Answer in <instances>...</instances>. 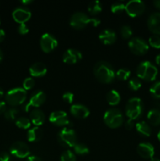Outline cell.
<instances>
[{
    "instance_id": "484cf974",
    "label": "cell",
    "mask_w": 160,
    "mask_h": 161,
    "mask_svg": "<svg viewBox=\"0 0 160 161\" xmlns=\"http://www.w3.org/2000/svg\"><path fill=\"white\" fill-rule=\"evenodd\" d=\"M102 10V4L99 1L91 2L88 6V11L93 15H97L100 14Z\"/></svg>"
},
{
    "instance_id": "4316f807",
    "label": "cell",
    "mask_w": 160,
    "mask_h": 161,
    "mask_svg": "<svg viewBox=\"0 0 160 161\" xmlns=\"http://www.w3.org/2000/svg\"><path fill=\"white\" fill-rule=\"evenodd\" d=\"M73 148L75 153L78 155H86L89 152V148L83 143H76Z\"/></svg>"
},
{
    "instance_id": "7bdbcfd3",
    "label": "cell",
    "mask_w": 160,
    "mask_h": 161,
    "mask_svg": "<svg viewBox=\"0 0 160 161\" xmlns=\"http://www.w3.org/2000/svg\"><path fill=\"white\" fill-rule=\"evenodd\" d=\"M26 161H42V160L36 156H30L28 157Z\"/></svg>"
},
{
    "instance_id": "ab89813d",
    "label": "cell",
    "mask_w": 160,
    "mask_h": 161,
    "mask_svg": "<svg viewBox=\"0 0 160 161\" xmlns=\"http://www.w3.org/2000/svg\"><path fill=\"white\" fill-rule=\"evenodd\" d=\"M133 126H134V120H133V119H129L125 124V127L129 130H132L133 127Z\"/></svg>"
},
{
    "instance_id": "f907efd6",
    "label": "cell",
    "mask_w": 160,
    "mask_h": 161,
    "mask_svg": "<svg viewBox=\"0 0 160 161\" xmlns=\"http://www.w3.org/2000/svg\"><path fill=\"white\" fill-rule=\"evenodd\" d=\"M3 60V53H2V51L0 50V61Z\"/></svg>"
},
{
    "instance_id": "7a4b0ae2",
    "label": "cell",
    "mask_w": 160,
    "mask_h": 161,
    "mask_svg": "<svg viewBox=\"0 0 160 161\" xmlns=\"http://www.w3.org/2000/svg\"><path fill=\"white\" fill-rule=\"evenodd\" d=\"M158 74V69L150 61H143L136 69V75L138 78L145 81H153Z\"/></svg>"
},
{
    "instance_id": "1f68e13d",
    "label": "cell",
    "mask_w": 160,
    "mask_h": 161,
    "mask_svg": "<svg viewBox=\"0 0 160 161\" xmlns=\"http://www.w3.org/2000/svg\"><path fill=\"white\" fill-rule=\"evenodd\" d=\"M128 86L132 91H137L141 87V82L138 78L133 77L128 82Z\"/></svg>"
},
{
    "instance_id": "603a6c76",
    "label": "cell",
    "mask_w": 160,
    "mask_h": 161,
    "mask_svg": "<svg viewBox=\"0 0 160 161\" xmlns=\"http://www.w3.org/2000/svg\"><path fill=\"white\" fill-rule=\"evenodd\" d=\"M147 120L149 124L153 126L160 125V110L152 109L147 113Z\"/></svg>"
},
{
    "instance_id": "681fc988",
    "label": "cell",
    "mask_w": 160,
    "mask_h": 161,
    "mask_svg": "<svg viewBox=\"0 0 160 161\" xmlns=\"http://www.w3.org/2000/svg\"><path fill=\"white\" fill-rule=\"evenodd\" d=\"M150 161H160L158 158H155V157H152V159H150Z\"/></svg>"
},
{
    "instance_id": "44dd1931",
    "label": "cell",
    "mask_w": 160,
    "mask_h": 161,
    "mask_svg": "<svg viewBox=\"0 0 160 161\" xmlns=\"http://www.w3.org/2000/svg\"><path fill=\"white\" fill-rule=\"evenodd\" d=\"M45 114L40 109H35L32 110L30 113V119H31V123L34 124L35 127H39L43 124L44 121H45Z\"/></svg>"
},
{
    "instance_id": "2e32d148",
    "label": "cell",
    "mask_w": 160,
    "mask_h": 161,
    "mask_svg": "<svg viewBox=\"0 0 160 161\" xmlns=\"http://www.w3.org/2000/svg\"><path fill=\"white\" fill-rule=\"evenodd\" d=\"M138 154L144 159H152L155 153V149L153 146L148 142H142L137 146Z\"/></svg>"
},
{
    "instance_id": "e0dca14e",
    "label": "cell",
    "mask_w": 160,
    "mask_h": 161,
    "mask_svg": "<svg viewBox=\"0 0 160 161\" xmlns=\"http://www.w3.org/2000/svg\"><path fill=\"white\" fill-rule=\"evenodd\" d=\"M82 59V53L75 49H68L63 54V61L67 64H75Z\"/></svg>"
},
{
    "instance_id": "836d02e7",
    "label": "cell",
    "mask_w": 160,
    "mask_h": 161,
    "mask_svg": "<svg viewBox=\"0 0 160 161\" xmlns=\"http://www.w3.org/2000/svg\"><path fill=\"white\" fill-rule=\"evenodd\" d=\"M150 93L155 98H160V82H156L151 86Z\"/></svg>"
},
{
    "instance_id": "f546056e",
    "label": "cell",
    "mask_w": 160,
    "mask_h": 161,
    "mask_svg": "<svg viewBox=\"0 0 160 161\" xmlns=\"http://www.w3.org/2000/svg\"><path fill=\"white\" fill-rule=\"evenodd\" d=\"M130 71L127 69H121L115 73V77H117L118 80H121V81H125V80H128L129 77L130 76Z\"/></svg>"
},
{
    "instance_id": "8d00e7d4",
    "label": "cell",
    "mask_w": 160,
    "mask_h": 161,
    "mask_svg": "<svg viewBox=\"0 0 160 161\" xmlns=\"http://www.w3.org/2000/svg\"><path fill=\"white\" fill-rule=\"evenodd\" d=\"M35 84V80L34 79L31 78V77H28L26 78L23 82V88L25 91H28V90H31V88L34 87Z\"/></svg>"
},
{
    "instance_id": "d6986e66",
    "label": "cell",
    "mask_w": 160,
    "mask_h": 161,
    "mask_svg": "<svg viewBox=\"0 0 160 161\" xmlns=\"http://www.w3.org/2000/svg\"><path fill=\"white\" fill-rule=\"evenodd\" d=\"M99 39L105 45H111L116 40V34L113 30L104 29L99 35Z\"/></svg>"
},
{
    "instance_id": "c3c4849f",
    "label": "cell",
    "mask_w": 160,
    "mask_h": 161,
    "mask_svg": "<svg viewBox=\"0 0 160 161\" xmlns=\"http://www.w3.org/2000/svg\"><path fill=\"white\" fill-rule=\"evenodd\" d=\"M3 95H4V91H3V90L0 87V98H1Z\"/></svg>"
},
{
    "instance_id": "d6a6232c",
    "label": "cell",
    "mask_w": 160,
    "mask_h": 161,
    "mask_svg": "<svg viewBox=\"0 0 160 161\" xmlns=\"http://www.w3.org/2000/svg\"><path fill=\"white\" fill-rule=\"evenodd\" d=\"M61 161H76V157L72 151L66 150L61 156Z\"/></svg>"
},
{
    "instance_id": "83f0119b",
    "label": "cell",
    "mask_w": 160,
    "mask_h": 161,
    "mask_svg": "<svg viewBox=\"0 0 160 161\" xmlns=\"http://www.w3.org/2000/svg\"><path fill=\"white\" fill-rule=\"evenodd\" d=\"M16 125H17V127L20 129H28L31 127V121L26 117H20L18 119H16L15 122Z\"/></svg>"
},
{
    "instance_id": "d4e9b609",
    "label": "cell",
    "mask_w": 160,
    "mask_h": 161,
    "mask_svg": "<svg viewBox=\"0 0 160 161\" xmlns=\"http://www.w3.org/2000/svg\"><path fill=\"white\" fill-rule=\"evenodd\" d=\"M106 99H107V102L110 105H118V104L120 102L121 100V97H120V94L118 91H115V90H111L107 94L106 96Z\"/></svg>"
},
{
    "instance_id": "e575fe53",
    "label": "cell",
    "mask_w": 160,
    "mask_h": 161,
    "mask_svg": "<svg viewBox=\"0 0 160 161\" xmlns=\"http://www.w3.org/2000/svg\"><path fill=\"white\" fill-rule=\"evenodd\" d=\"M132 34H133V31H132V29L130 27L127 26V25H124L121 28V36L123 39H130L132 36Z\"/></svg>"
},
{
    "instance_id": "d590c367",
    "label": "cell",
    "mask_w": 160,
    "mask_h": 161,
    "mask_svg": "<svg viewBox=\"0 0 160 161\" xmlns=\"http://www.w3.org/2000/svg\"><path fill=\"white\" fill-rule=\"evenodd\" d=\"M149 44L152 47L156 49H160V36L154 35L149 38Z\"/></svg>"
},
{
    "instance_id": "f35d334b",
    "label": "cell",
    "mask_w": 160,
    "mask_h": 161,
    "mask_svg": "<svg viewBox=\"0 0 160 161\" xmlns=\"http://www.w3.org/2000/svg\"><path fill=\"white\" fill-rule=\"evenodd\" d=\"M17 30H18V32L21 35H26L28 32V31H29L28 28L25 24H20L18 26Z\"/></svg>"
},
{
    "instance_id": "277c9868",
    "label": "cell",
    "mask_w": 160,
    "mask_h": 161,
    "mask_svg": "<svg viewBox=\"0 0 160 161\" xmlns=\"http://www.w3.org/2000/svg\"><path fill=\"white\" fill-rule=\"evenodd\" d=\"M143 113V102L139 97H132L128 101L125 106V113L129 119H138Z\"/></svg>"
},
{
    "instance_id": "5b68a950",
    "label": "cell",
    "mask_w": 160,
    "mask_h": 161,
    "mask_svg": "<svg viewBox=\"0 0 160 161\" xmlns=\"http://www.w3.org/2000/svg\"><path fill=\"white\" fill-rule=\"evenodd\" d=\"M27 97V92L24 88H13L6 94V102L11 106H17L24 102Z\"/></svg>"
},
{
    "instance_id": "7c38bea8",
    "label": "cell",
    "mask_w": 160,
    "mask_h": 161,
    "mask_svg": "<svg viewBox=\"0 0 160 161\" xmlns=\"http://www.w3.org/2000/svg\"><path fill=\"white\" fill-rule=\"evenodd\" d=\"M57 40L53 35L45 33L42 36L40 39V47L42 51L45 53H50L57 47Z\"/></svg>"
},
{
    "instance_id": "74e56055",
    "label": "cell",
    "mask_w": 160,
    "mask_h": 161,
    "mask_svg": "<svg viewBox=\"0 0 160 161\" xmlns=\"http://www.w3.org/2000/svg\"><path fill=\"white\" fill-rule=\"evenodd\" d=\"M63 100L68 104H72L74 100V94L72 92H65L63 94Z\"/></svg>"
},
{
    "instance_id": "f6af8a7d",
    "label": "cell",
    "mask_w": 160,
    "mask_h": 161,
    "mask_svg": "<svg viewBox=\"0 0 160 161\" xmlns=\"http://www.w3.org/2000/svg\"><path fill=\"white\" fill-rule=\"evenodd\" d=\"M153 5L155 6V8L160 9V0H156V1H154Z\"/></svg>"
},
{
    "instance_id": "30bf717a",
    "label": "cell",
    "mask_w": 160,
    "mask_h": 161,
    "mask_svg": "<svg viewBox=\"0 0 160 161\" xmlns=\"http://www.w3.org/2000/svg\"><path fill=\"white\" fill-rule=\"evenodd\" d=\"M45 99H46V96H45V93H44L43 91H35V92L33 93L32 95L31 96L28 103H26L24 105H23V108H23V110H24L25 112H28L31 107L39 108V107H40L41 105L45 102Z\"/></svg>"
},
{
    "instance_id": "4fadbf2b",
    "label": "cell",
    "mask_w": 160,
    "mask_h": 161,
    "mask_svg": "<svg viewBox=\"0 0 160 161\" xmlns=\"http://www.w3.org/2000/svg\"><path fill=\"white\" fill-rule=\"evenodd\" d=\"M10 153L12 155L17 158H26L30 154L29 147L23 142H16L10 147Z\"/></svg>"
},
{
    "instance_id": "cb8c5ba5",
    "label": "cell",
    "mask_w": 160,
    "mask_h": 161,
    "mask_svg": "<svg viewBox=\"0 0 160 161\" xmlns=\"http://www.w3.org/2000/svg\"><path fill=\"white\" fill-rule=\"evenodd\" d=\"M136 129L138 133L145 137H149L152 134V129L150 126L145 121H140L136 124Z\"/></svg>"
},
{
    "instance_id": "f1b7e54d",
    "label": "cell",
    "mask_w": 160,
    "mask_h": 161,
    "mask_svg": "<svg viewBox=\"0 0 160 161\" xmlns=\"http://www.w3.org/2000/svg\"><path fill=\"white\" fill-rule=\"evenodd\" d=\"M19 114V110L16 108H10L9 109H6L5 112L4 116L7 120L9 121H13L15 120L17 118V115Z\"/></svg>"
},
{
    "instance_id": "8992f818",
    "label": "cell",
    "mask_w": 160,
    "mask_h": 161,
    "mask_svg": "<svg viewBox=\"0 0 160 161\" xmlns=\"http://www.w3.org/2000/svg\"><path fill=\"white\" fill-rule=\"evenodd\" d=\"M58 142L62 146L66 148H72L77 143V136L75 130L71 128L62 129L58 134Z\"/></svg>"
},
{
    "instance_id": "b9f144b4",
    "label": "cell",
    "mask_w": 160,
    "mask_h": 161,
    "mask_svg": "<svg viewBox=\"0 0 160 161\" xmlns=\"http://www.w3.org/2000/svg\"><path fill=\"white\" fill-rule=\"evenodd\" d=\"M6 111V102H0V114H2V113H5V112Z\"/></svg>"
},
{
    "instance_id": "5bb4252c",
    "label": "cell",
    "mask_w": 160,
    "mask_h": 161,
    "mask_svg": "<svg viewBox=\"0 0 160 161\" xmlns=\"http://www.w3.org/2000/svg\"><path fill=\"white\" fill-rule=\"evenodd\" d=\"M31 17V11L25 7L16 8L13 12V17L17 23L25 24Z\"/></svg>"
},
{
    "instance_id": "f5cc1de1",
    "label": "cell",
    "mask_w": 160,
    "mask_h": 161,
    "mask_svg": "<svg viewBox=\"0 0 160 161\" xmlns=\"http://www.w3.org/2000/svg\"><path fill=\"white\" fill-rule=\"evenodd\" d=\"M0 24H1V19H0Z\"/></svg>"
},
{
    "instance_id": "6da1fadb",
    "label": "cell",
    "mask_w": 160,
    "mask_h": 161,
    "mask_svg": "<svg viewBox=\"0 0 160 161\" xmlns=\"http://www.w3.org/2000/svg\"><path fill=\"white\" fill-rule=\"evenodd\" d=\"M93 72L97 80L102 83H111L115 78L114 69L106 61H101L97 62L94 66Z\"/></svg>"
},
{
    "instance_id": "ac0fdd59",
    "label": "cell",
    "mask_w": 160,
    "mask_h": 161,
    "mask_svg": "<svg viewBox=\"0 0 160 161\" xmlns=\"http://www.w3.org/2000/svg\"><path fill=\"white\" fill-rule=\"evenodd\" d=\"M71 113L78 119H85L89 115V110L87 107L81 104H74L71 106Z\"/></svg>"
},
{
    "instance_id": "9c48e42d",
    "label": "cell",
    "mask_w": 160,
    "mask_h": 161,
    "mask_svg": "<svg viewBox=\"0 0 160 161\" xmlns=\"http://www.w3.org/2000/svg\"><path fill=\"white\" fill-rule=\"evenodd\" d=\"M125 10L130 17H136L144 12L145 5L141 0H132L125 4Z\"/></svg>"
},
{
    "instance_id": "816d5d0a",
    "label": "cell",
    "mask_w": 160,
    "mask_h": 161,
    "mask_svg": "<svg viewBox=\"0 0 160 161\" xmlns=\"http://www.w3.org/2000/svg\"><path fill=\"white\" fill-rule=\"evenodd\" d=\"M157 137H158V141L160 142V131L158 132V135H157Z\"/></svg>"
},
{
    "instance_id": "60d3db41",
    "label": "cell",
    "mask_w": 160,
    "mask_h": 161,
    "mask_svg": "<svg viewBox=\"0 0 160 161\" xmlns=\"http://www.w3.org/2000/svg\"><path fill=\"white\" fill-rule=\"evenodd\" d=\"M9 155L6 152H3L0 153V161H9Z\"/></svg>"
},
{
    "instance_id": "ee69618b",
    "label": "cell",
    "mask_w": 160,
    "mask_h": 161,
    "mask_svg": "<svg viewBox=\"0 0 160 161\" xmlns=\"http://www.w3.org/2000/svg\"><path fill=\"white\" fill-rule=\"evenodd\" d=\"M5 36H6L5 31L3 29H0V42L3 41V39H5Z\"/></svg>"
},
{
    "instance_id": "7402d4cb",
    "label": "cell",
    "mask_w": 160,
    "mask_h": 161,
    "mask_svg": "<svg viewBox=\"0 0 160 161\" xmlns=\"http://www.w3.org/2000/svg\"><path fill=\"white\" fill-rule=\"evenodd\" d=\"M42 135H43V133H42V129L39 128V127H35L28 130L27 136H28V141L31 142H35L41 140Z\"/></svg>"
},
{
    "instance_id": "ba28073f",
    "label": "cell",
    "mask_w": 160,
    "mask_h": 161,
    "mask_svg": "<svg viewBox=\"0 0 160 161\" xmlns=\"http://www.w3.org/2000/svg\"><path fill=\"white\" fill-rule=\"evenodd\" d=\"M130 51L136 55H144L148 50V44L141 38H133L129 41Z\"/></svg>"
},
{
    "instance_id": "7dc6e473",
    "label": "cell",
    "mask_w": 160,
    "mask_h": 161,
    "mask_svg": "<svg viewBox=\"0 0 160 161\" xmlns=\"http://www.w3.org/2000/svg\"><path fill=\"white\" fill-rule=\"evenodd\" d=\"M155 61H156L157 64L160 66V54H158V56L156 57V58H155Z\"/></svg>"
},
{
    "instance_id": "52a82bcc",
    "label": "cell",
    "mask_w": 160,
    "mask_h": 161,
    "mask_svg": "<svg viewBox=\"0 0 160 161\" xmlns=\"http://www.w3.org/2000/svg\"><path fill=\"white\" fill-rule=\"evenodd\" d=\"M93 18H89L86 14L83 12L75 13L70 18V25L75 29H83L86 28L89 23L93 24Z\"/></svg>"
},
{
    "instance_id": "9a60e30c",
    "label": "cell",
    "mask_w": 160,
    "mask_h": 161,
    "mask_svg": "<svg viewBox=\"0 0 160 161\" xmlns=\"http://www.w3.org/2000/svg\"><path fill=\"white\" fill-rule=\"evenodd\" d=\"M147 27L154 34L160 36V13L151 14L147 20Z\"/></svg>"
},
{
    "instance_id": "bcb514c9",
    "label": "cell",
    "mask_w": 160,
    "mask_h": 161,
    "mask_svg": "<svg viewBox=\"0 0 160 161\" xmlns=\"http://www.w3.org/2000/svg\"><path fill=\"white\" fill-rule=\"evenodd\" d=\"M31 3H32V0H23V1H21V3L23 5H24V6H27V5L28 4H31Z\"/></svg>"
},
{
    "instance_id": "4dcf8cb0",
    "label": "cell",
    "mask_w": 160,
    "mask_h": 161,
    "mask_svg": "<svg viewBox=\"0 0 160 161\" xmlns=\"http://www.w3.org/2000/svg\"><path fill=\"white\" fill-rule=\"evenodd\" d=\"M125 4L122 2H116L111 6V10L114 14H121L125 10Z\"/></svg>"
},
{
    "instance_id": "8fae6325",
    "label": "cell",
    "mask_w": 160,
    "mask_h": 161,
    "mask_svg": "<svg viewBox=\"0 0 160 161\" xmlns=\"http://www.w3.org/2000/svg\"><path fill=\"white\" fill-rule=\"evenodd\" d=\"M50 123L55 126L61 127V126H67V128L72 127V123L69 121L68 116L67 113L64 111H55L50 114Z\"/></svg>"
},
{
    "instance_id": "3957f363",
    "label": "cell",
    "mask_w": 160,
    "mask_h": 161,
    "mask_svg": "<svg viewBox=\"0 0 160 161\" xmlns=\"http://www.w3.org/2000/svg\"><path fill=\"white\" fill-rule=\"evenodd\" d=\"M104 121L108 127L115 129L123 124V116L120 110L117 108H110L104 115Z\"/></svg>"
},
{
    "instance_id": "ffe728a7",
    "label": "cell",
    "mask_w": 160,
    "mask_h": 161,
    "mask_svg": "<svg viewBox=\"0 0 160 161\" xmlns=\"http://www.w3.org/2000/svg\"><path fill=\"white\" fill-rule=\"evenodd\" d=\"M29 72L34 77H42L46 74L47 69L42 62H36L30 67Z\"/></svg>"
}]
</instances>
